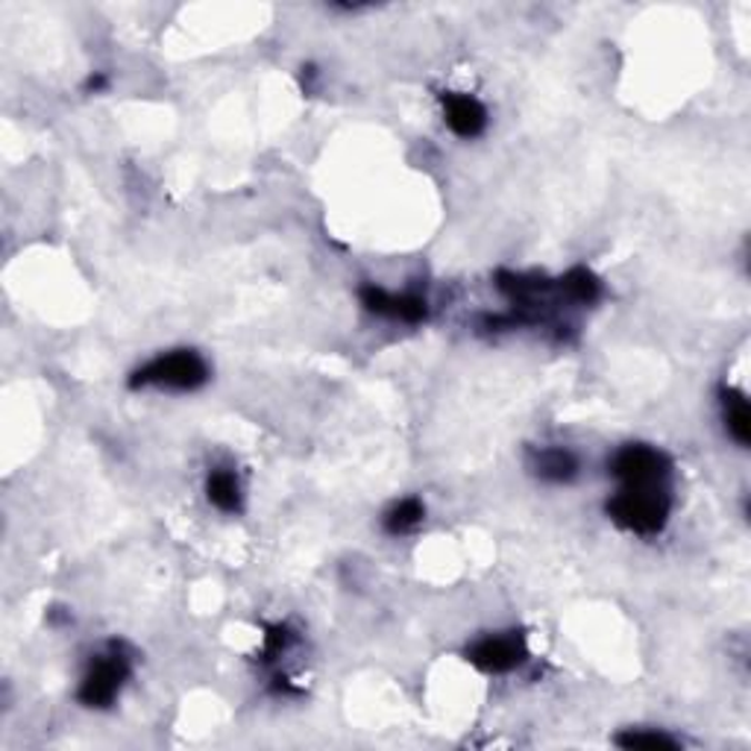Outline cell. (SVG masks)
<instances>
[{"label": "cell", "instance_id": "7", "mask_svg": "<svg viewBox=\"0 0 751 751\" xmlns=\"http://www.w3.org/2000/svg\"><path fill=\"white\" fill-rule=\"evenodd\" d=\"M443 103V121L455 132L458 139H479L488 127V109L473 98V94H461V91H447L441 98Z\"/></svg>", "mask_w": 751, "mask_h": 751}, {"label": "cell", "instance_id": "10", "mask_svg": "<svg viewBox=\"0 0 751 751\" xmlns=\"http://www.w3.org/2000/svg\"><path fill=\"white\" fill-rule=\"evenodd\" d=\"M558 291L570 306H593L602 297V282L588 268H572L558 279Z\"/></svg>", "mask_w": 751, "mask_h": 751}, {"label": "cell", "instance_id": "6", "mask_svg": "<svg viewBox=\"0 0 751 751\" xmlns=\"http://www.w3.org/2000/svg\"><path fill=\"white\" fill-rule=\"evenodd\" d=\"M361 306L376 314V318L400 320V323H423L429 318V302L420 294H393V291H384L379 286H364L359 291Z\"/></svg>", "mask_w": 751, "mask_h": 751}, {"label": "cell", "instance_id": "12", "mask_svg": "<svg viewBox=\"0 0 751 751\" xmlns=\"http://www.w3.org/2000/svg\"><path fill=\"white\" fill-rule=\"evenodd\" d=\"M423 517H425L423 502H420L417 497H409V499H400V502H393V505L384 511L382 525L388 534L402 538V534H409V531H414L417 525L423 523Z\"/></svg>", "mask_w": 751, "mask_h": 751}, {"label": "cell", "instance_id": "9", "mask_svg": "<svg viewBox=\"0 0 751 751\" xmlns=\"http://www.w3.org/2000/svg\"><path fill=\"white\" fill-rule=\"evenodd\" d=\"M206 499L212 502L223 514H238L244 505V493H241V482H238L236 470L218 467L206 479Z\"/></svg>", "mask_w": 751, "mask_h": 751}, {"label": "cell", "instance_id": "14", "mask_svg": "<svg viewBox=\"0 0 751 751\" xmlns=\"http://www.w3.org/2000/svg\"><path fill=\"white\" fill-rule=\"evenodd\" d=\"M291 643H294V634H291L288 625H270L268 634H264L262 661H277V658H282Z\"/></svg>", "mask_w": 751, "mask_h": 751}, {"label": "cell", "instance_id": "8", "mask_svg": "<svg viewBox=\"0 0 751 751\" xmlns=\"http://www.w3.org/2000/svg\"><path fill=\"white\" fill-rule=\"evenodd\" d=\"M531 470H534L540 482L570 484L579 475V461H575V455L570 450L549 447V450H540L531 455Z\"/></svg>", "mask_w": 751, "mask_h": 751}, {"label": "cell", "instance_id": "2", "mask_svg": "<svg viewBox=\"0 0 751 751\" xmlns=\"http://www.w3.org/2000/svg\"><path fill=\"white\" fill-rule=\"evenodd\" d=\"M209 382V364L194 350H173L156 356L144 368L136 370L130 388H159V391L191 393Z\"/></svg>", "mask_w": 751, "mask_h": 751}, {"label": "cell", "instance_id": "5", "mask_svg": "<svg viewBox=\"0 0 751 751\" xmlns=\"http://www.w3.org/2000/svg\"><path fill=\"white\" fill-rule=\"evenodd\" d=\"M529 658V645H525L523 631H499L488 638L475 640L467 649V661L473 663L475 670L488 672V675H505L523 667Z\"/></svg>", "mask_w": 751, "mask_h": 751}, {"label": "cell", "instance_id": "4", "mask_svg": "<svg viewBox=\"0 0 751 751\" xmlns=\"http://www.w3.org/2000/svg\"><path fill=\"white\" fill-rule=\"evenodd\" d=\"M608 467L620 488H670L672 461L649 443H625Z\"/></svg>", "mask_w": 751, "mask_h": 751}, {"label": "cell", "instance_id": "3", "mask_svg": "<svg viewBox=\"0 0 751 751\" xmlns=\"http://www.w3.org/2000/svg\"><path fill=\"white\" fill-rule=\"evenodd\" d=\"M132 663L127 658L123 649L118 645H109L107 652H100L91 658L89 670L82 675L80 690H77V699L86 708H94V711H107L118 702L123 684L130 681Z\"/></svg>", "mask_w": 751, "mask_h": 751}, {"label": "cell", "instance_id": "13", "mask_svg": "<svg viewBox=\"0 0 751 751\" xmlns=\"http://www.w3.org/2000/svg\"><path fill=\"white\" fill-rule=\"evenodd\" d=\"M622 749H645V751H672L678 749V740L670 737L667 731H658V728H625L622 734H617L613 740Z\"/></svg>", "mask_w": 751, "mask_h": 751}, {"label": "cell", "instance_id": "11", "mask_svg": "<svg viewBox=\"0 0 751 751\" xmlns=\"http://www.w3.org/2000/svg\"><path fill=\"white\" fill-rule=\"evenodd\" d=\"M722 420H725L728 434L734 438L740 447H749L751 441V414H749V400L737 388H722Z\"/></svg>", "mask_w": 751, "mask_h": 751}, {"label": "cell", "instance_id": "1", "mask_svg": "<svg viewBox=\"0 0 751 751\" xmlns=\"http://www.w3.org/2000/svg\"><path fill=\"white\" fill-rule=\"evenodd\" d=\"M672 511L670 488H620L608 499V517L629 534H661Z\"/></svg>", "mask_w": 751, "mask_h": 751}]
</instances>
